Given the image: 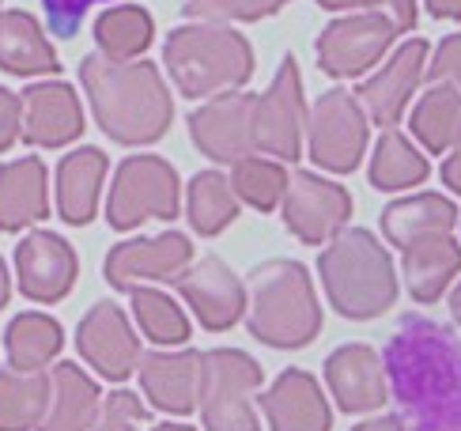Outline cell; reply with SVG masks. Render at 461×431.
Returning <instances> with one entry per match:
<instances>
[{
  "instance_id": "obj_1",
  "label": "cell",
  "mask_w": 461,
  "mask_h": 431,
  "mask_svg": "<svg viewBox=\"0 0 461 431\" xmlns=\"http://www.w3.org/2000/svg\"><path fill=\"white\" fill-rule=\"evenodd\" d=\"M382 371L405 431H461V337L450 326L405 315L386 341Z\"/></svg>"
},
{
  "instance_id": "obj_2",
  "label": "cell",
  "mask_w": 461,
  "mask_h": 431,
  "mask_svg": "<svg viewBox=\"0 0 461 431\" xmlns=\"http://www.w3.org/2000/svg\"><path fill=\"white\" fill-rule=\"evenodd\" d=\"M80 84L99 129L118 144H156L175 122V103L151 61H110L91 53L80 61Z\"/></svg>"
},
{
  "instance_id": "obj_3",
  "label": "cell",
  "mask_w": 461,
  "mask_h": 431,
  "mask_svg": "<svg viewBox=\"0 0 461 431\" xmlns=\"http://www.w3.org/2000/svg\"><path fill=\"white\" fill-rule=\"evenodd\" d=\"M249 333L268 348H306L321 329L314 284L299 261H265L249 272Z\"/></svg>"
},
{
  "instance_id": "obj_4",
  "label": "cell",
  "mask_w": 461,
  "mask_h": 431,
  "mask_svg": "<svg viewBox=\"0 0 461 431\" xmlns=\"http://www.w3.org/2000/svg\"><path fill=\"white\" fill-rule=\"evenodd\" d=\"M318 272H321L330 303L352 322L378 318L382 310L393 307V299H397V277H393L390 253L363 227L340 231L337 239L321 250Z\"/></svg>"
},
{
  "instance_id": "obj_5",
  "label": "cell",
  "mask_w": 461,
  "mask_h": 431,
  "mask_svg": "<svg viewBox=\"0 0 461 431\" xmlns=\"http://www.w3.org/2000/svg\"><path fill=\"white\" fill-rule=\"evenodd\" d=\"M163 65L185 99H208V95L239 91L254 76V50L230 27L189 23L170 31Z\"/></svg>"
},
{
  "instance_id": "obj_6",
  "label": "cell",
  "mask_w": 461,
  "mask_h": 431,
  "mask_svg": "<svg viewBox=\"0 0 461 431\" xmlns=\"http://www.w3.org/2000/svg\"><path fill=\"white\" fill-rule=\"evenodd\" d=\"M261 386V367L239 348H212L201 356V420L204 431H261L254 413V390Z\"/></svg>"
},
{
  "instance_id": "obj_7",
  "label": "cell",
  "mask_w": 461,
  "mask_h": 431,
  "mask_svg": "<svg viewBox=\"0 0 461 431\" xmlns=\"http://www.w3.org/2000/svg\"><path fill=\"white\" fill-rule=\"evenodd\" d=\"M178 174L159 155H129L118 167L106 201V220L113 231H132L144 220H175L178 216Z\"/></svg>"
},
{
  "instance_id": "obj_8",
  "label": "cell",
  "mask_w": 461,
  "mask_h": 431,
  "mask_svg": "<svg viewBox=\"0 0 461 431\" xmlns=\"http://www.w3.org/2000/svg\"><path fill=\"white\" fill-rule=\"evenodd\" d=\"M306 133H311V160L321 170L348 174L367 148V114L352 91L333 87L314 103L306 117Z\"/></svg>"
},
{
  "instance_id": "obj_9",
  "label": "cell",
  "mask_w": 461,
  "mask_h": 431,
  "mask_svg": "<svg viewBox=\"0 0 461 431\" xmlns=\"http://www.w3.org/2000/svg\"><path fill=\"white\" fill-rule=\"evenodd\" d=\"M306 133V103L295 57H284L265 95H254V148L276 160H299Z\"/></svg>"
},
{
  "instance_id": "obj_10",
  "label": "cell",
  "mask_w": 461,
  "mask_h": 431,
  "mask_svg": "<svg viewBox=\"0 0 461 431\" xmlns=\"http://www.w3.org/2000/svg\"><path fill=\"white\" fill-rule=\"evenodd\" d=\"M284 224L292 234L306 246H321L325 239L340 234V227L348 224L352 216V197L348 189L321 179V174L311 170H295L284 186Z\"/></svg>"
},
{
  "instance_id": "obj_11",
  "label": "cell",
  "mask_w": 461,
  "mask_h": 431,
  "mask_svg": "<svg viewBox=\"0 0 461 431\" xmlns=\"http://www.w3.org/2000/svg\"><path fill=\"white\" fill-rule=\"evenodd\" d=\"M397 27L386 12H356L330 23L318 38V65L330 76H363L393 46Z\"/></svg>"
},
{
  "instance_id": "obj_12",
  "label": "cell",
  "mask_w": 461,
  "mask_h": 431,
  "mask_svg": "<svg viewBox=\"0 0 461 431\" xmlns=\"http://www.w3.org/2000/svg\"><path fill=\"white\" fill-rule=\"evenodd\" d=\"M189 136L216 163H239L242 155H254V95H212L189 114Z\"/></svg>"
},
{
  "instance_id": "obj_13",
  "label": "cell",
  "mask_w": 461,
  "mask_h": 431,
  "mask_svg": "<svg viewBox=\"0 0 461 431\" xmlns=\"http://www.w3.org/2000/svg\"><path fill=\"white\" fill-rule=\"evenodd\" d=\"M80 356L110 382H125L140 360V337L132 333L125 310L118 303H95L76 329Z\"/></svg>"
},
{
  "instance_id": "obj_14",
  "label": "cell",
  "mask_w": 461,
  "mask_h": 431,
  "mask_svg": "<svg viewBox=\"0 0 461 431\" xmlns=\"http://www.w3.org/2000/svg\"><path fill=\"white\" fill-rule=\"evenodd\" d=\"M194 261V246L182 231H163L151 239H129L106 253V280L118 291H132L144 280H175Z\"/></svg>"
},
{
  "instance_id": "obj_15",
  "label": "cell",
  "mask_w": 461,
  "mask_h": 431,
  "mask_svg": "<svg viewBox=\"0 0 461 431\" xmlns=\"http://www.w3.org/2000/svg\"><path fill=\"white\" fill-rule=\"evenodd\" d=\"M80 261H76V250L53 231H31L23 243L15 246V277H19V291L31 303H57L65 299Z\"/></svg>"
},
{
  "instance_id": "obj_16",
  "label": "cell",
  "mask_w": 461,
  "mask_h": 431,
  "mask_svg": "<svg viewBox=\"0 0 461 431\" xmlns=\"http://www.w3.org/2000/svg\"><path fill=\"white\" fill-rule=\"evenodd\" d=\"M175 284L182 299L194 307L197 322L212 333L230 329L246 315V288L223 258H201L197 265H185Z\"/></svg>"
},
{
  "instance_id": "obj_17",
  "label": "cell",
  "mask_w": 461,
  "mask_h": 431,
  "mask_svg": "<svg viewBox=\"0 0 461 431\" xmlns=\"http://www.w3.org/2000/svg\"><path fill=\"white\" fill-rule=\"evenodd\" d=\"M19 103H23V125H19V136L34 148H65L84 133L80 95L61 80L31 84L23 95H19Z\"/></svg>"
},
{
  "instance_id": "obj_18",
  "label": "cell",
  "mask_w": 461,
  "mask_h": 431,
  "mask_svg": "<svg viewBox=\"0 0 461 431\" xmlns=\"http://www.w3.org/2000/svg\"><path fill=\"white\" fill-rule=\"evenodd\" d=\"M424 65H428V42L424 38H412V42L401 46L390 61L356 91V103L363 106V114H371L378 125L393 129L397 117L405 114V106L412 99L420 76H424Z\"/></svg>"
},
{
  "instance_id": "obj_19",
  "label": "cell",
  "mask_w": 461,
  "mask_h": 431,
  "mask_svg": "<svg viewBox=\"0 0 461 431\" xmlns=\"http://www.w3.org/2000/svg\"><path fill=\"white\" fill-rule=\"evenodd\" d=\"M140 386L148 401L170 417H185L197 408V390H201V352L182 348V352H140L137 360Z\"/></svg>"
},
{
  "instance_id": "obj_20",
  "label": "cell",
  "mask_w": 461,
  "mask_h": 431,
  "mask_svg": "<svg viewBox=\"0 0 461 431\" xmlns=\"http://www.w3.org/2000/svg\"><path fill=\"white\" fill-rule=\"evenodd\" d=\"M325 382H330L337 405L344 413H371L386 401V371L382 356L367 344H344L325 360Z\"/></svg>"
},
{
  "instance_id": "obj_21",
  "label": "cell",
  "mask_w": 461,
  "mask_h": 431,
  "mask_svg": "<svg viewBox=\"0 0 461 431\" xmlns=\"http://www.w3.org/2000/svg\"><path fill=\"white\" fill-rule=\"evenodd\" d=\"M261 413L273 431H330V405L321 398L314 375L292 367L268 386Z\"/></svg>"
},
{
  "instance_id": "obj_22",
  "label": "cell",
  "mask_w": 461,
  "mask_h": 431,
  "mask_svg": "<svg viewBox=\"0 0 461 431\" xmlns=\"http://www.w3.org/2000/svg\"><path fill=\"white\" fill-rule=\"evenodd\" d=\"M50 216L46 163L23 155L0 167V231H23Z\"/></svg>"
},
{
  "instance_id": "obj_23",
  "label": "cell",
  "mask_w": 461,
  "mask_h": 431,
  "mask_svg": "<svg viewBox=\"0 0 461 431\" xmlns=\"http://www.w3.org/2000/svg\"><path fill=\"white\" fill-rule=\"evenodd\" d=\"M106 170L110 163L99 148H76L57 163V212L65 224L84 227L95 220Z\"/></svg>"
},
{
  "instance_id": "obj_24",
  "label": "cell",
  "mask_w": 461,
  "mask_h": 431,
  "mask_svg": "<svg viewBox=\"0 0 461 431\" xmlns=\"http://www.w3.org/2000/svg\"><path fill=\"white\" fill-rule=\"evenodd\" d=\"M0 69L8 76H53L57 53L50 38L42 34V23L23 8H0Z\"/></svg>"
},
{
  "instance_id": "obj_25",
  "label": "cell",
  "mask_w": 461,
  "mask_h": 431,
  "mask_svg": "<svg viewBox=\"0 0 461 431\" xmlns=\"http://www.w3.org/2000/svg\"><path fill=\"white\" fill-rule=\"evenodd\" d=\"M99 386L87 379L84 367L76 363H57L50 371V401L38 431H87L95 413H99Z\"/></svg>"
},
{
  "instance_id": "obj_26",
  "label": "cell",
  "mask_w": 461,
  "mask_h": 431,
  "mask_svg": "<svg viewBox=\"0 0 461 431\" xmlns=\"http://www.w3.org/2000/svg\"><path fill=\"white\" fill-rule=\"evenodd\" d=\"M457 272H461V246L450 231L424 234V239H412L405 246V284L412 299L435 303Z\"/></svg>"
},
{
  "instance_id": "obj_27",
  "label": "cell",
  "mask_w": 461,
  "mask_h": 431,
  "mask_svg": "<svg viewBox=\"0 0 461 431\" xmlns=\"http://www.w3.org/2000/svg\"><path fill=\"white\" fill-rule=\"evenodd\" d=\"M454 224H457V208L443 193H416V197L393 201L382 212V231H386V239L401 250L412 239H424V234L454 231Z\"/></svg>"
},
{
  "instance_id": "obj_28",
  "label": "cell",
  "mask_w": 461,
  "mask_h": 431,
  "mask_svg": "<svg viewBox=\"0 0 461 431\" xmlns=\"http://www.w3.org/2000/svg\"><path fill=\"white\" fill-rule=\"evenodd\" d=\"M61 348H65L61 326L50 315H38V310L15 315L5 329V352L15 371H46Z\"/></svg>"
},
{
  "instance_id": "obj_29",
  "label": "cell",
  "mask_w": 461,
  "mask_h": 431,
  "mask_svg": "<svg viewBox=\"0 0 461 431\" xmlns=\"http://www.w3.org/2000/svg\"><path fill=\"white\" fill-rule=\"evenodd\" d=\"M50 401L46 371H0V431H38Z\"/></svg>"
},
{
  "instance_id": "obj_30",
  "label": "cell",
  "mask_w": 461,
  "mask_h": 431,
  "mask_svg": "<svg viewBox=\"0 0 461 431\" xmlns=\"http://www.w3.org/2000/svg\"><path fill=\"white\" fill-rule=\"evenodd\" d=\"M412 136L431 155H443L461 141V91L450 84H431L412 110Z\"/></svg>"
},
{
  "instance_id": "obj_31",
  "label": "cell",
  "mask_w": 461,
  "mask_h": 431,
  "mask_svg": "<svg viewBox=\"0 0 461 431\" xmlns=\"http://www.w3.org/2000/svg\"><path fill=\"white\" fill-rule=\"evenodd\" d=\"M156 38V23L140 5H118L106 8L95 19V46L110 61H137V57L151 46Z\"/></svg>"
},
{
  "instance_id": "obj_32",
  "label": "cell",
  "mask_w": 461,
  "mask_h": 431,
  "mask_svg": "<svg viewBox=\"0 0 461 431\" xmlns=\"http://www.w3.org/2000/svg\"><path fill=\"white\" fill-rule=\"evenodd\" d=\"M185 212L197 234H220L239 220V197L230 189L227 174L220 170H201L185 189Z\"/></svg>"
},
{
  "instance_id": "obj_33",
  "label": "cell",
  "mask_w": 461,
  "mask_h": 431,
  "mask_svg": "<svg viewBox=\"0 0 461 431\" xmlns=\"http://www.w3.org/2000/svg\"><path fill=\"white\" fill-rule=\"evenodd\" d=\"M428 179V160L412 148L405 133L386 129L371 155V186L375 189H409Z\"/></svg>"
},
{
  "instance_id": "obj_34",
  "label": "cell",
  "mask_w": 461,
  "mask_h": 431,
  "mask_svg": "<svg viewBox=\"0 0 461 431\" xmlns=\"http://www.w3.org/2000/svg\"><path fill=\"white\" fill-rule=\"evenodd\" d=\"M230 189L235 197L254 205L261 212H273L284 197L287 186V170L280 167V160H265V155H242L239 163H230Z\"/></svg>"
},
{
  "instance_id": "obj_35",
  "label": "cell",
  "mask_w": 461,
  "mask_h": 431,
  "mask_svg": "<svg viewBox=\"0 0 461 431\" xmlns=\"http://www.w3.org/2000/svg\"><path fill=\"white\" fill-rule=\"evenodd\" d=\"M132 318L144 329L148 341L156 344H185L189 341V318L182 315V307L156 288H132Z\"/></svg>"
},
{
  "instance_id": "obj_36",
  "label": "cell",
  "mask_w": 461,
  "mask_h": 431,
  "mask_svg": "<svg viewBox=\"0 0 461 431\" xmlns=\"http://www.w3.org/2000/svg\"><path fill=\"white\" fill-rule=\"evenodd\" d=\"M287 0H185L182 12L197 23H230V19H242V23H254V19L276 15Z\"/></svg>"
},
{
  "instance_id": "obj_37",
  "label": "cell",
  "mask_w": 461,
  "mask_h": 431,
  "mask_svg": "<svg viewBox=\"0 0 461 431\" xmlns=\"http://www.w3.org/2000/svg\"><path fill=\"white\" fill-rule=\"evenodd\" d=\"M148 417V408L140 405V398L132 390H113L99 401V413H95L87 431H140Z\"/></svg>"
},
{
  "instance_id": "obj_38",
  "label": "cell",
  "mask_w": 461,
  "mask_h": 431,
  "mask_svg": "<svg viewBox=\"0 0 461 431\" xmlns=\"http://www.w3.org/2000/svg\"><path fill=\"white\" fill-rule=\"evenodd\" d=\"M91 5H103V0H42L46 8V23L57 38H72L76 31H80L84 15Z\"/></svg>"
},
{
  "instance_id": "obj_39",
  "label": "cell",
  "mask_w": 461,
  "mask_h": 431,
  "mask_svg": "<svg viewBox=\"0 0 461 431\" xmlns=\"http://www.w3.org/2000/svg\"><path fill=\"white\" fill-rule=\"evenodd\" d=\"M431 84H450L461 91V34H450L435 50V65L424 69Z\"/></svg>"
},
{
  "instance_id": "obj_40",
  "label": "cell",
  "mask_w": 461,
  "mask_h": 431,
  "mask_svg": "<svg viewBox=\"0 0 461 431\" xmlns=\"http://www.w3.org/2000/svg\"><path fill=\"white\" fill-rule=\"evenodd\" d=\"M19 125H23V103L15 91L0 87V155L19 141Z\"/></svg>"
},
{
  "instance_id": "obj_41",
  "label": "cell",
  "mask_w": 461,
  "mask_h": 431,
  "mask_svg": "<svg viewBox=\"0 0 461 431\" xmlns=\"http://www.w3.org/2000/svg\"><path fill=\"white\" fill-rule=\"evenodd\" d=\"M378 12L390 15V23L397 27V34L401 31H412V23H416V0H386Z\"/></svg>"
},
{
  "instance_id": "obj_42",
  "label": "cell",
  "mask_w": 461,
  "mask_h": 431,
  "mask_svg": "<svg viewBox=\"0 0 461 431\" xmlns=\"http://www.w3.org/2000/svg\"><path fill=\"white\" fill-rule=\"evenodd\" d=\"M443 182L457 193L461 197V141L450 148V155H447V163H443Z\"/></svg>"
},
{
  "instance_id": "obj_43",
  "label": "cell",
  "mask_w": 461,
  "mask_h": 431,
  "mask_svg": "<svg viewBox=\"0 0 461 431\" xmlns=\"http://www.w3.org/2000/svg\"><path fill=\"white\" fill-rule=\"evenodd\" d=\"M321 8H330V12H340V8H363V12H371V8H382L386 0H318Z\"/></svg>"
},
{
  "instance_id": "obj_44",
  "label": "cell",
  "mask_w": 461,
  "mask_h": 431,
  "mask_svg": "<svg viewBox=\"0 0 461 431\" xmlns=\"http://www.w3.org/2000/svg\"><path fill=\"white\" fill-rule=\"evenodd\" d=\"M428 12L435 19H461V0H428Z\"/></svg>"
},
{
  "instance_id": "obj_45",
  "label": "cell",
  "mask_w": 461,
  "mask_h": 431,
  "mask_svg": "<svg viewBox=\"0 0 461 431\" xmlns=\"http://www.w3.org/2000/svg\"><path fill=\"white\" fill-rule=\"evenodd\" d=\"M352 431H405V424H401L397 417H375V420L359 424V427H352Z\"/></svg>"
},
{
  "instance_id": "obj_46",
  "label": "cell",
  "mask_w": 461,
  "mask_h": 431,
  "mask_svg": "<svg viewBox=\"0 0 461 431\" xmlns=\"http://www.w3.org/2000/svg\"><path fill=\"white\" fill-rule=\"evenodd\" d=\"M8 299H12V277H8L5 258H0V307H8Z\"/></svg>"
},
{
  "instance_id": "obj_47",
  "label": "cell",
  "mask_w": 461,
  "mask_h": 431,
  "mask_svg": "<svg viewBox=\"0 0 461 431\" xmlns=\"http://www.w3.org/2000/svg\"><path fill=\"white\" fill-rule=\"evenodd\" d=\"M450 310H454V318L461 322V284L454 288V296H450Z\"/></svg>"
},
{
  "instance_id": "obj_48",
  "label": "cell",
  "mask_w": 461,
  "mask_h": 431,
  "mask_svg": "<svg viewBox=\"0 0 461 431\" xmlns=\"http://www.w3.org/2000/svg\"><path fill=\"white\" fill-rule=\"evenodd\" d=\"M151 431H197V427H189V424H159V427H151Z\"/></svg>"
}]
</instances>
